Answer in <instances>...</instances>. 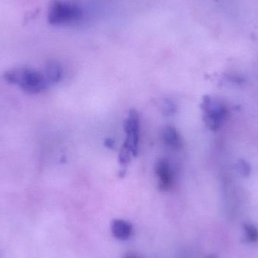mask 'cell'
<instances>
[{
	"mask_svg": "<svg viewBox=\"0 0 258 258\" xmlns=\"http://www.w3.org/2000/svg\"><path fill=\"white\" fill-rule=\"evenodd\" d=\"M49 86L56 84L61 80L63 77V68L60 63L55 61L47 63L43 73Z\"/></svg>",
	"mask_w": 258,
	"mask_h": 258,
	"instance_id": "obj_8",
	"label": "cell"
},
{
	"mask_svg": "<svg viewBox=\"0 0 258 258\" xmlns=\"http://www.w3.org/2000/svg\"><path fill=\"white\" fill-rule=\"evenodd\" d=\"M236 166H237L238 171H239L242 175L245 176V177H248V176H249L250 174H251V166H250L249 164H248L246 161L243 160V159H240V160L238 162Z\"/></svg>",
	"mask_w": 258,
	"mask_h": 258,
	"instance_id": "obj_10",
	"label": "cell"
},
{
	"mask_svg": "<svg viewBox=\"0 0 258 258\" xmlns=\"http://www.w3.org/2000/svg\"><path fill=\"white\" fill-rule=\"evenodd\" d=\"M162 110L166 116H171L175 113L177 108L172 101L165 99L162 102Z\"/></svg>",
	"mask_w": 258,
	"mask_h": 258,
	"instance_id": "obj_9",
	"label": "cell"
},
{
	"mask_svg": "<svg viewBox=\"0 0 258 258\" xmlns=\"http://www.w3.org/2000/svg\"><path fill=\"white\" fill-rule=\"evenodd\" d=\"M123 258H141L140 256L135 254H128L124 256Z\"/></svg>",
	"mask_w": 258,
	"mask_h": 258,
	"instance_id": "obj_13",
	"label": "cell"
},
{
	"mask_svg": "<svg viewBox=\"0 0 258 258\" xmlns=\"http://www.w3.org/2000/svg\"><path fill=\"white\" fill-rule=\"evenodd\" d=\"M124 127L126 133V138L119 153V160L121 165H126L138 153L140 118L136 110H132L129 111Z\"/></svg>",
	"mask_w": 258,
	"mask_h": 258,
	"instance_id": "obj_2",
	"label": "cell"
},
{
	"mask_svg": "<svg viewBox=\"0 0 258 258\" xmlns=\"http://www.w3.org/2000/svg\"><path fill=\"white\" fill-rule=\"evenodd\" d=\"M5 80L11 84L17 85L27 93L37 94L49 87L43 73L29 68L10 70L3 75Z\"/></svg>",
	"mask_w": 258,
	"mask_h": 258,
	"instance_id": "obj_1",
	"label": "cell"
},
{
	"mask_svg": "<svg viewBox=\"0 0 258 258\" xmlns=\"http://www.w3.org/2000/svg\"><path fill=\"white\" fill-rule=\"evenodd\" d=\"M156 174L158 187L162 192L171 190L174 186L175 177L172 166L166 159H161L156 164Z\"/></svg>",
	"mask_w": 258,
	"mask_h": 258,
	"instance_id": "obj_5",
	"label": "cell"
},
{
	"mask_svg": "<svg viewBox=\"0 0 258 258\" xmlns=\"http://www.w3.org/2000/svg\"><path fill=\"white\" fill-rule=\"evenodd\" d=\"M162 141L165 146L171 150H178L183 145L182 138L177 129L173 126H166L162 131Z\"/></svg>",
	"mask_w": 258,
	"mask_h": 258,
	"instance_id": "obj_7",
	"label": "cell"
},
{
	"mask_svg": "<svg viewBox=\"0 0 258 258\" xmlns=\"http://www.w3.org/2000/svg\"><path fill=\"white\" fill-rule=\"evenodd\" d=\"M83 17V12L81 8L66 0H54L48 9V22L54 26L75 24Z\"/></svg>",
	"mask_w": 258,
	"mask_h": 258,
	"instance_id": "obj_3",
	"label": "cell"
},
{
	"mask_svg": "<svg viewBox=\"0 0 258 258\" xmlns=\"http://www.w3.org/2000/svg\"><path fill=\"white\" fill-rule=\"evenodd\" d=\"M203 121L208 128L218 130L225 122L228 116L227 106L215 97L206 95L203 97L201 105Z\"/></svg>",
	"mask_w": 258,
	"mask_h": 258,
	"instance_id": "obj_4",
	"label": "cell"
},
{
	"mask_svg": "<svg viewBox=\"0 0 258 258\" xmlns=\"http://www.w3.org/2000/svg\"><path fill=\"white\" fill-rule=\"evenodd\" d=\"M111 232L113 236L119 240H127L133 233V227L125 220L116 219L112 222Z\"/></svg>",
	"mask_w": 258,
	"mask_h": 258,
	"instance_id": "obj_6",
	"label": "cell"
},
{
	"mask_svg": "<svg viewBox=\"0 0 258 258\" xmlns=\"http://www.w3.org/2000/svg\"><path fill=\"white\" fill-rule=\"evenodd\" d=\"M105 145L107 146V147L111 148V147H113V146H114V141L111 139H107L105 141Z\"/></svg>",
	"mask_w": 258,
	"mask_h": 258,
	"instance_id": "obj_12",
	"label": "cell"
},
{
	"mask_svg": "<svg viewBox=\"0 0 258 258\" xmlns=\"http://www.w3.org/2000/svg\"><path fill=\"white\" fill-rule=\"evenodd\" d=\"M245 234H246L248 239H249L251 242H254V241L257 240L258 239V231L254 226L246 224V225H245Z\"/></svg>",
	"mask_w": 258,
	"mask_h": 258,
	"instance_id": "obj_11",
	"label": "cell"
}]
</instances>
